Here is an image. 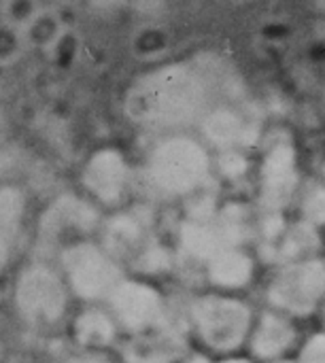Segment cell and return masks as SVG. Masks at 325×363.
<instances>
[{
    "label": "cell",
    "mask_w": 325,
    "mask_h": 363,
    "mask_svg": "<svg viewBox=\"0 0 325 363\" xmlns=\"http://www.w3.org/2000/svg\"><path fill=\"white\" fill-rule=\"evenodd\" d=\"M209 85L198 68L175 62L141 77L126 94V115L145 128H183L206 115Z\"/></svg>",
    "instance_id": "1"
},
{
    "label": "cell",
    "mask_w": 325,
    "mask_h": 363,
    "mask_svg": "<svg viewBox=\"0 0 325 363\" xmlns=\"http://www.w3.org/2000/svg\"><path fill=\"white\" fill-rule=\"evenodd\" d=\"M213 160L206 147L192 136L172 134L160 140L147 160L151 183L168 196H187L198 191L211 177Z\"/></svg>",
    "instance_id": "2"
},
{
    "label": "cell",
    "mask_w": 325,
    "mask_h": 363,
    "mask_svg": "<svg viewBox=\"0 0 325 363\" xmlns=\"http://www.w3.org/2000/svg\"><path fill=\"white\" fill-rule=\"evenodd\" d=\"M192 323L198 340L217 355L238 351L251 334L253 313L249 304L228 294H206L192 304Z\"/></svg>",
    "instance_id": "3"
},
{
    "label": "cell",
    "mask_w": 325,
    "mask_h": 363,
    "mask_svg": "<svg viewBox=\"0 0 325 363\" xmlns=\"http://www.w3.org/2000/svg\"><path fill=\"white\" fill-rule=\"evenodd\" d=\"M66 289L85 302L109 300L113 289L123 281L121 268L100 245L75 240L60 253Z\"/></svg>",
    "instance_id": "4"
},
{
    "label": "cell",
    "mask_w": 325,
    "mask_h": 363,
    "mask_svg": "<svg viewBox=\"0 0 325 363\" xmlns=\"http://www.w3.org/2000/svg\"><path fill=\"white\" fill-rule=\"evenodd\" d=\"M266 300L285 317H311L325 302V262L307 257L285 264L268 285Z\"/></svg>",
    "instance_id": "5"
},
{
    "label": "cell",
    "mask_w": 325,
    "mask_h": 363,
    "mask_svg": "<svg viewBox=\"0 0 325 363\" xmlns=\"http://www.w3.org/2000/svg\"><path fill=\"white\" fill-rule=\"evenodd\" d=\"M15 306L28 325H53L68 306V291L64 279L45 264H28L19 270L15 281Z\"/></svg>",
    "instance_id": "6"
},
{
    "label": "cell",
    "mask_w": 325,
    "mask_h": 363,
    "mask_svg": "<svg viewBox=\"0 0 325 363\" xmlns=\"http://www.w3.org/2000/svg\"><path fill=\"white\" fill-rule=\"evenodd\" d=\"M245 234V211L232 204L209 219H185L179 228V242L189 257L206 264L217 253L241 247Z\"/></svg>",
    "instance_id": "7"
},
{
    "label": "cell",
    "mask_w": 325,
    "mask_h": 363,
    "mask_svg": "<svg viewBox=\"0 0 325 363\" xmlns=\"http://www.w3.org/2000/svg\"><path fill=\"white\" fill-rule=\"evenodd\" d=\"M109 315L117 323L132 334H143L160 323L164 315V298L162 294L138 279H123L113 294L109 296Z\"/></svg>",
    "instance_id": "8"
},
{
    "label": "cell",
    "mask_w": 325,
    "mask_h": 363,
    "mask_svg": "<svg viewBox=\"0 0 325 363\" xmlns=\"http://www.w3.org/2000/svg\"><path fill=\"white\" fill-rule=\"evenodd\" d=\"M300 185L298 153L292 145H275L260 168V204L266 213H283Z\"/></svg>",
    "instance_id": "9"
},
{
    "label": "cell",
    "mask_w": 325,
    "mask_h": 363,
    "mask_svg": "<svg viewBox=\"0 0 325 363\" xmlns=\"http://www.w3.org/2000/svg\"><path fill=\"white\" fill-rule=\"evenodd\" d=\"M128 160L115 147H102L94 151L83 166V187L96 202L106 206L121 202L128 189Z\"/></svg>",
    "instance_id": "10"
},
{
    "label": "cell",
    "mask_w": 325,
    "mask_h": 363,
    "mask_svg": "<svg viewBox=\"0 0 325 363\" xmlns=\"http://www.w3.org/2000/svg\"><path fill=\"white\" fill-rule=\"evenodd\" d=\"M98 219L100 215L89 200L64 194L43 211L38 219V238L43 242H53L70 234L87 236L96 230Z\"/></svg>",
    "instance_id": "11"
},
{
    "label": "cell",
    "mask_w": 325,
    "mask_h": 363,
    "mask_svg": "<svg viewBox=\"0 0 325 363\" xmlns=\"http://www.w3.org/2000/svg\"><path fill=\"white\" fill-rule=\"evenodd\" d=\"M296 340H298L296 325L285 315L266 311L258 317V321H253L247 342L253 359L272 363L283 359L287 351L296 345Z\"/></svg>",
    "instance_id": "12"
},
{
    "label": "cell",
    "mask_w": 325,
    "mask_h": 363,
    "mask_svg": "<svg viewBox=\"0 0 325 363\" xmlns=\"http://www.w3.org/2000/svg\"><path fill=\"white\" fill-rule=\"evenodd\" d=\"M202 136L221 151H232L258 140L255 128L234 108L217 106L200 119Z\"/></svg>",
    "instance_id": "13"
},
{
    "label": "cell",
    "mask_w": 325,
    "mask_h": 363,
    "mask_svg": "<svg viewBox=\"0 0 325 363\" xmlns=\"http://www.w3.org/2000/svg\"><path fill=\"white\" fill-rule=\"evenodd\" d=\"M253 274H255V262L241 247L226 249L206 262V279L219 294L247 287Z\"/></svg>",
    "instance_id": "14"
},
{
    "label": "cell",
    "mask_w": 325,
    "mask_h": 363,
    "mask_svg": "<svg viewBox=\"0 0 325 363\" xmlns=\"http://www.w3.org/2000/svg\"><path fill=\"white\" fill-rule=\"evenodd\" d=\"M72 334L79 347L87 349L89 353H98L111 347L117 338V323L102 308H85L72 325Z\"/></svg>",
    "instance_id": "15"
},
{
    "label": "cell",
    "mask_w": 325,
    "mask_h": 363,
    "mask_svg": "<svg viewBox=\"0 0 325 363\" xmlns=\"http://www.w3.org/2000/svg\"><path fill=\"white\" fill-rule=\"evenodd\" d=\"M26 213V196L15 185H0V268L9 262Z\"/></svg>",
    "instance_id": "16"
},
{
    "label": "cell",
    "mask_w": 325,
    "mask_h": 363,
    "mask_svg": "<svg viewBox=\"0 0 325 363\" xmlns=\"http://www.w3.org/2000/svg\"><path fill=\"white\" fill-rule=\"evenodd\" d=\"M141 240H143V223L128 213H119L104 223L102 249L115 259L128 257L141 245Z\"/></svg>",
    "instance_id": "17"
},
{
    "label": "cell",
    "mask_w": 325,
    "mask_h": 363,
    "mask_svg": "<svg viewBox=\"0 0 325 363\" xmlns=\"http://www.w3.org/2000/svg\"><path fill=\"white\" fill-rule=\"evenodd\" d=\"M317 249H319L317 228L300 219L290 230H285V234L281 236V242L277 247V255H279V259H285L290 264V262L315 257Z\"/></svg>",
    "instance_id": "18"
},
{
    "label": "cell",
    "mask_w": 325,
    "mask_h": 363,
    "mask_svg": "<svg viewBox=\"0 0 325 363\" xmlns=\"http://www.w3.org/2000/svg\"><path fill=\"white\" fill-rule=\"evenodd\" d=\"M126 363H172V353L164 345H155L151 338H138L126 345Z\"/></svg>",
    "instance_id": "19"
},
{
    "label": "cell",
    "mask_w": 325,
    "mask_h": 363,
    "mask_svg": "<svg viewBox=\"0 0 325 363\" xmlns=\"http://www.w3.org/2000/svg\"><path fill=\"white\" fill-rule=\"evenodd\" d=\"M300 213H302V221L321 228L325 225V185L324 183H315L311 187H307V191L302 194V202H300Z\"/></svg>",
    "instance_id": "20"
},
{
    "label": "cell",
    "mask_w": 325,
    "mask_h": 363,
    "mask_svg": "<svg viewBox=\"0 0 325 363\" xmlns=\"http://www.w3.org/2000/svg\"><path fill=\"white\" fill-rule=\"evenodd\" d=\"M217 168L224 177L228 179H238L249 170V160L241 149H232V151H221L217 157Z\"/></svg>",
    "instance_id": "21"
},
{
    "label": "cell",
    "mask_w": 325,
    "mask_h": 363,
    "mask_svg": "<svg viewBox=\"0 0 325 363\" xmlns=\"http://www.w3.org/2000/svg\"><path fill=\"white\" fill-rule=\"evenodd\" d=\"M296 363H325V332L313 334L302 345Z\"/></svg>",
    "instance_id": "22"
},
{
    "label": "cell",
    "mask_w": 325,
    "mask_h": 363,
    "mask_svg": "<svg viewBox=\"0 0 325 363\" xmlns=\"http://www.w3.org/2000/svg\"><path fill=\"white\" fill-rule=\"evenodd\" d=\"M168 262H170V257L162 247H147L138 257L141 270H147V272H158V270L166 268Z\"/></svg>",
    "instance_id": "23"
},
{
    "label": "cell",
    "mask_w": 325,
    "mask_h": 363,
    "mask_svg": "<svg viewBox=\"0 0 325 363\" xmlns=\"http://www.w3.org/2000/svg\"><path fill=\"white\" fill-rule=\"evenodd\" d=\"M285 219L283 213H268L266 219L262 221V232L266 236V240H281V236L285 234Z\"/></svg>",
    "instance_id": "24"
},
{
    "label": "cell",
    "mask_w": 325,
    "mask_h": 363,
    "mask_svg": "<svg viewBox=\"0 0 325 363\" xmlns=\"http://www.w3.org/2000/svg\"><path fill=\"white\" fill-rule=\"evenodd\" d=\"M62 363H115L111 362L109 357H104V355H100V353H81V355H75V357H68V359H64Z\"/></svg>",
    "instance_id": "25"
},
{
    "label": "cell",
    "mask_w": 325,
    "mask_h": 363,
    "mask_svg": "<svg viewBox=\"0 0 325 363\" xmlns=\"http://www.w3.org/2000/svg\"><path fill=\"white\" fill-rule=\"evenodd\" d=\"M185 363H213L209 357H204V355H194V357H189Z\"/></svg>",
    "instance_id": "26"
},
{
    "label": "cell",
    "mask_w": 325,
    "mask_h": 363,
    "mask_svg": "<svg viewBox=\"0 0 325 363\" xmlns=\"http://www.w3.org/2000/svg\"><path fill=\"white\" fill-rule=\"evenodd\" d=\"M213 363H253L251 359H241V357H228V359H221V362H213Z\"/></svg>",
    "instance_id": "27"
},
{
    "label": "cell",
    "mask_w": 325,
    "mask_h": 363,
    "mask_svg": "<svg viewBox=\"0 0 325 363\" xmlns=\"http://www.w3.org/2000/svg\"><path fill=\"white\" fill-rule=\"evenodd\" d=\"M272 363H296V359H279V362H272Z\"/></svg>",
    "instance_id": "28"
},
{
    "label": "cell",
    "mask_w": 325,
    "mask_h": 363,
    "mask_svg": "<svg viewBox=\"0 0 325 363\" xmlns=\"http://www.w3.org/2000/svg\"><path fill=\"white\" fill-rule=\"evenodd\" d=\"M2 125H4V117H2V108H0V132H2Z\"/></svg>",
    "instance_id": "29"
},
{
    "label": "cell",
    "mask_w": 325,
    "mask_h": 363,
    "mask_svg": "<svg viewBox=\"0 0 325 363\" xmlns=\"http://www.w3.org/2000/svg\"><path fill=\"white\" fill-rule=\"evenodd\" d=\"M324 102H325V91H324Z\"/></svg>",
    "instance_id": "30"
},
{
    "label": "cell",
    "mask_w": 325,
    "mask_h": 363,
    "mask_svg": "<svg viewBox=\"0 0 325 363\" xmlns=\"http://www.w3.org/2000/svg\"><path fill=\"white\" fill-rule=\"evenodd\" d=\"M324 306H325V302H324Z\"/></svg>",
    "instance_id": "31"
}]
</instances>
